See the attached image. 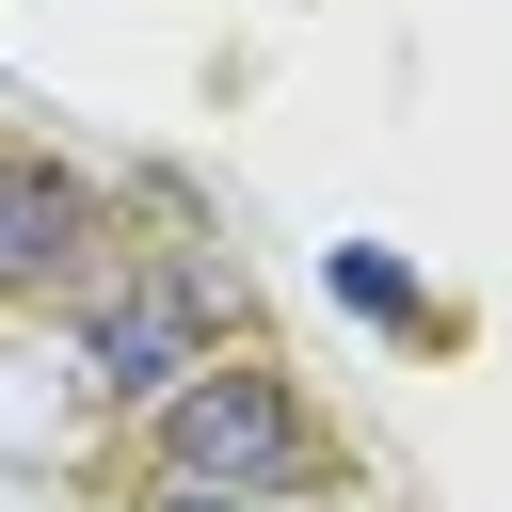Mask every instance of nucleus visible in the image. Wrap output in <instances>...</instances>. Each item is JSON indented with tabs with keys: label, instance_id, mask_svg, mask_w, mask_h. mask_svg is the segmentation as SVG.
Returning a JSON list of instances; mask_svg holds the SVG:
<instances>
[{
	"label": "nucleus",
	"instance_id": "obj_1",
	"mask_svg": "<svg viewBox=\"0 0 512 512\" xmlns=\"http://www.w3.org/2000/svg\"><path fill=\"white\" fill-rule=\"evenodd\" d=\"M304 464V400L272 384V368H192L176 400H160V480H192V496H272Z\"/></svg>",
	"mask_w": 512,
	"mask_h": 512
},
{
	"label": "nucleus",
	"instance_id": "obj_2",
	"mask_svg": "<svg viewBox=\"0 0 512 512\" xmlns=\"http://www.w3.org/2000/svg\"><path fill=\"white\" fill-rule=\"evenodd\" d=\"M80 368H96L112 416H160V400L208 368V288H192V272H128V288H96V304H80Z\"/></svg>",
	"mask_w": 512,
	"mask_h": 512
},
{
	"label": "nucleus",
	"instance_id": "obj_3",
	"mask_svg": "<svg viewBox=\"0 0 512 512\" xmlns=\"http://www.w3.org/2000/svg\"><path fill=\"white\" fill-rule=\"evenodd\" d=\"M64 256H80V192L32 176V160H0V288L16 272H64Z\"/></svg>",
	"mask_w": 512,
	"mask_h": 512
},
{
	"label": "nucleus",
	"instance_id": "obj_4",
	"mask_svg": "<svg viewBox=\"0 0 512 512\" xmlns=\"http://www.w3.org/2000/svg\"><path fill=\"white\" fill-rule=\"evenodd\" d=\"M336 304H368V320H416V272H400L384 240H336Z\"/></svg>",
	"mask_w": 512,
	"mask_h": 512
},
{
	"label": "nucleus",
	"instance_id": "obj_5",
	"mask_svg": "<svg viewBox=\"0 0 512 512\" xmlns=\"http://www.w3.org/2000/svg\"><path fill=\"white\" fill-rule=\"evenodd\" d=\"M160 512H256V496H192V480H160Z\"/></svg>",
	"mask_w": 512,
	"mask_h": 512
},
{
	"label": "nucleus",
	"instance_id": "obj_6",
	"mask_svg": "<svg viewBox=\"0 0 512 512\" xmlns=\"http://www.w3.org/2000/svg\"><path fill=\"white\" fill-rule=\"evenodd\" d=\"M288 512H336V496H288Z\"/></svg>",
	"mask_w": 512,
	"mask_h": 512
}]
</instances>
